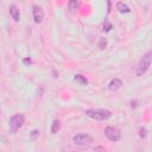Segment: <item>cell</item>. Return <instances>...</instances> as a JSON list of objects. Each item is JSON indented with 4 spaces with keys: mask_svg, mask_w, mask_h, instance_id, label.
I'll list each match as a JSON object with an SVG mask.
<instances>
[{
    "mask_svg": "<svg viewBox=\"0 0 152 152\" xmlns=\"http://www.w3.org/2000/svg\"><path fill=\"white\" fill-rule=\"evenodd\" d=\"M87 116L91 118V119H95V120H100V121H103V120H107L112 116V113L108 110V109H104V108H95V109H88L86 112Z\"/></svg>",
    "mask_w": 152,
    "mask_h": 152,
    "instance_id": "6da1fadb",
    "label": "cell"
},
{
    "mask_svg": "<svg viewBox=\"0 0 152 152\" xmlns=\"http://www.w3.org/2000/svg\"><path fill=\"white\" fill-rule=\"evenodd\" d=\"M152 56V52L148 51L147 53H145L142 56V58L140 59L139 64H138V68H137V76H142L151 66V57Z\"/></svg>",
    "mask_w": 152,
    "mask_h": 152,
    "instance_id": "7a4b0ae2",
    "label": "cell"
},
{
    "mask_svg": "<svg viewBox=\"0 0 152 152\" xmlns=\"http://www.w3.org/2000/svg\"><path fill=\"white\" fill-rule=\"evenodd\" d=\"M25 118L23 114H15L10 119V131L12 133H15L23 125H24Z\"/></svg>",
    "mask_w": 152,
    "mask_h": 152,
    "instance_id": "3957f363",
    "label": "cell"
},
{
    "mask_svg": "<svg viewBox=\"0 0 152 152\" xmlns=\"http://www.w3.org/2000/svg\"><path fill=\"white\" fill-rule=\"evenodd\" d=\"M104 135H106L110 141H118V140H120V138H121L120 131H119L118 128H115V127H112V126L106 127V129H104Z\"/></svg>",
    "mask_w": 152,
    "mask_h": 152,
    "instance_id": "277c9868",
    "label": "cell"
},
{
    "mask_svg": "<svg viewBox=\"0 0 152 152\" xmlns=\"http://www.w3.org/2000/svg\"><path fill=\"white\" fill-rule=\"evenodd\" d=\"M72 140L77 145H89V144H91L94 141L93 137L89 135V134H76L72 138Z\"/></svg>",
    "mask_w": 152,
    "mask_h": 152,
    "instance_id": "5b68a950",
    "label": "cell"
},
{
    "mask_svg": "<svg viewBox=\"0 0 152 152\" xmlns=\"http://www.w3.org/2000/svg\"><path fill=\"white\" fill-rule=\"evenodd\" d=\"M43 18H44V11H43V8L39 7V6H34L33 7V20H34V23L36 24L42 23Z\"/></svg>",
    "mask_w": 152,
    "mask_h": 152,
    "instance_id": "8992f818",
    "label": "cell"
},
{
    "mask_svg": "<svg viewBox=\"0 0 152 152\" xmlns=\"http://www.w3.org/2000/svg\"><path fill=\"white\" fill-rule=\"evenodd\" d=\"M121 86H122L121 80H119V78H114V80H112V81L109 82V84H108V89H109L110 91H116Z\"/></svg>",
    "mask_w": 152,
    "mask_h": 152,
    "instance_id": "52a82bcc",
    "label": "cell"
},
{
    "mask_svg": "<svg viewBox=\"0 0 152 152\" xmlns=\"http://www.w3.org/2000/svg\"><path fill=\"white\" fill-rule=\"evenodd\" d=\"M10 13H11L12 18H13L15 21L19 20L20 14H19V10H18V7H17L15 5H11V6H10Z\"/></svg>",
    "mask_w": 152,
    "mask_h": 152,
    "instance_id": "ba28073f",
    "label": "cell"
},
{
    "mask_svg": "<svg viewBox=\"0 0 152 152\" xmlns=\"http://www.w3.org/2000/svg\"><path fill=\"white\" fill-rule=\"evenodd\" d=\"M116 10L120 12V13H128L131 10H129V7L126 5V4H124V2H118L116 4Z\"/></svg>",
    "mask_w": 152,
    "mask_h": 152,
    "instance_id": "9c48e42d",
    "label": "cell"
},
{
    "mask_svg": "<svg viewBox=\"0 0 152 152\" xmlns=\"http://www.w3.org/2000/svg\"><path fill=\"white\" fill-rule=\"evenodd\" d=\"M74 80H75L80 86H87V84H88V80H87L86 76H83V75H76V76L74 77Z\"/></svg>",
    "mask_w": 152,
    "mask_h": 152,
    "instance_id": "30bf717a",
    "label": "cell"
},
{
    "mask_svg": "<svg viewBox=\"0 0 152 152\" xmlns=\"http://www.w3.org/2000/svg\"><path fill=\"white\" fill-rule=\"evenodd\" d=\"M59 129H61V122L58 120H55L52 122V126H51V133L52 134H56V133L59 132Z\"/></svg>",
    "mask_w": 152,
    "mask_h": 152,
    "instance_id": "8fae6325",
    "label": "cell"
},
{
    "mask_svg": "<svg viewBox=\"0 0 152 152\" xmlns=\"http://www.w3.org/2000/svg\"><path fill=\"white\" fill-rule=\"evenodd\" d=\"M78 4H80L78 1H76V0H71V1L69 2V10L72 12L74 10H76V8L78 7Z\"/></svg>",
    "mask_w": 152,
    "mask_h": 152,
    "instance_id": "7c38bea8",
    "label": "cell"
},
{
    "mask_svg": "<svg viewBox=\"0 0 152 152\" xmlns=\"http://www.w3.org/2000/svg\"><path fill=\"white\" fill-rule=\"evenodd\" d=\"M106 45H107V40H106L104 38H101V39H100V44H99L100 49H104Z\"/></svg>",
    "mask_w": 152,
    "mask_h": 152,
    "instance_id": "4fadbf2b",
    "label": "cell"
},
{
    "mask_svg": "<svg viewBox=\"0 0 152 152\" xmlns=\"http://www.w3.org/2000/svg\"><path fill=\"white\" fill-rule=\"evenodd\" d=\"M110 28H112V24H110L108 20H106V21H104V28H103V30H104L106 32H108Z\"/></svg>",
    "mask_w": 152,
    "mask_h": 152,
    "instance_id": "5bb4252c",
    "label": "cell"
},
{
    "mask_svg": "<svg viewBox=\"0 0 152 152\" xmlns=\"http://www.w3.org/2000/svg\"><path fill=\"white\" fill-rule=\"evenodd\" d=\"M140 133H139V135L141 137V138H145L146 137V134H147V131L145 129V128H140V131H139Z\"/></svg>",
    "mask_w": 152,
    "mask_h": 152,
    "instance_id": "9a60e30c",
    "label": "cell"
},
{
    "mask_svg": "<svg viewBox=\"0 0 152 152\" xmlns=\"http://www.w3.org/2000/svg\"><path fill=\"white\" fill-rule=\"evenodd\" d=\"M39 135V131H37V129H33L32 132H31V138L32 139H34L36 137H38Z\"/></svg>",
    "mask_w": 152,
    "mask_h": 152,
    "instance_id": "2e32d148",
    "label": "cell"
},
{
    "mask_svg": "<svg viewBox=\"0 0 152 152\" xmlns=\"http://www.w3.org/2000/svg\"><path fill=\"white\" fill-rule=\"evenodd\" d=\"M24 63H28L30 64L31 63V59L30 58H26V59H24Z\"/></svg>",
    "mask_w": 152,
    "mask_h": 152,
    "instance_id": "e0dca14e",
    "label": "cell"
}]
</instances>
